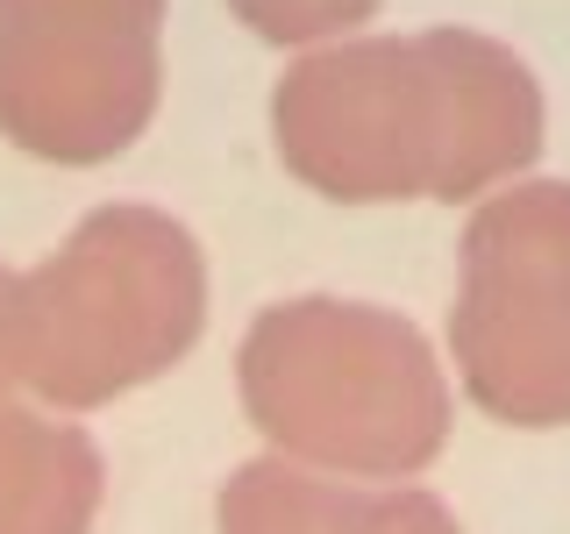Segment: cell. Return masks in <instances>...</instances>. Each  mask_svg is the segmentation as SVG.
I'll return each mask as SVG.
<instances>
[{"label": "cell", "mask_w": 570, "mask_h": 534, "mask_svg": "<svg viewBox=\"0 0 570 534\" xmlns=\"http://www.w3.org/2000/svg\"><path fill=\"white\" fill-rule=\"evenodd\" d=\"M272 136L321 200H471L542 150V86L478 29L364 36L285 71Z\"/></svg>", "instance_id": "cell-1"}, {"label": "cell", "mask_w": 570, "mask_h": 534, "mask_svg": "<svg viewBox=\"0 0 570 534\" xmlns=\"http://www.w3.org/2000/svg\"><path fill=\"white\" fill-rule=\"evenodd\" d=\"M207 320V264L186 221L100 207L50 264L8 285L0 370L36 399L86 414L165 378Z\"/></svg>", "instance_id": "cell-2"}, {"label": "cell", "mask_w": 570, "mask_h": 534, "mask_svg": "<svg viewBox=\"0 0 570 534\" xmlns=\"http://www.w3.org/2000/svg\"><path fill=\"white\" fill-rule=\"evenodd\" d=\"M236 378L272 449L343 477H414L450 435V378L421 328L364 299L264 307Z\"/></svg>", "instance_id": "cell-3"}, {"label": "cell", "mask_w": 570, "mask_h": 534, "mask_svg": "<svg viewBox=\"0 0 570 534\" xmlns=\"http://www.w3.org/2000/svg\"><path fill=\"white\" fill-rule=\"evenodd\" d=\"M463 392L507 427L570 421V186L492 192L463 228V278L450 307Z\"/></svg>", "instance_id": "cell-4"}, {"label": "cell", "mask_w": 570, "mask_h": 534, "mask_svg": "<svg viewBox=\"0 0 570 534\" xmlns=\"http://www.w3.org/2000/svg\"><path fill=\"white\" fill-rule=\"evenodd\" d=\"M165 0H0V136L50 165H100L150 129Z\"/></svg>", "instance_id": "cell-5"}, {"label": "cell", "mask_w": 570, "mask_h": 534, "mask_svg": "<svg viewBox=\"0 0 570 534\" xmlns=\"http://www.w3.org/2000/svg\"><path fill=\"white\" fill-rule=\"evenodd\" d=\"M222 534H463L435 492H364L293 463H243L214 506Z\"/></svg>", "instance_id": "cell-6"}, {"label": "cell", "mask_w": 570, "mask_h": 534, "mask_svg": "<svg viewBox=\"0 0 570 534\" xmlns=\"http://www.w3.org/2000/svg\"><path fill=\"white\" fill-rule=\"evenodd\" d=\"M14 271H0L8 307ZM100 449L86 427L43 421L14 399V378L0 370V534H86L100 513Z\"/></svg>", "instance_id": "cell-7"}, {"label": "cell", "mask_w": 570, "mask_h": 534, "mask_svg": "<svg viewBox=\"0 0 570 534\" xmlns=\"http://www.w3.org/2000/svg\"><path fill=\"white\" fill-rule=\"evenodd\" d=\"M228 8H236L264 43H314V36L371 22L379 0H228Z\"/></svg>", "instance_id": "cell-8"}]
</instances>
